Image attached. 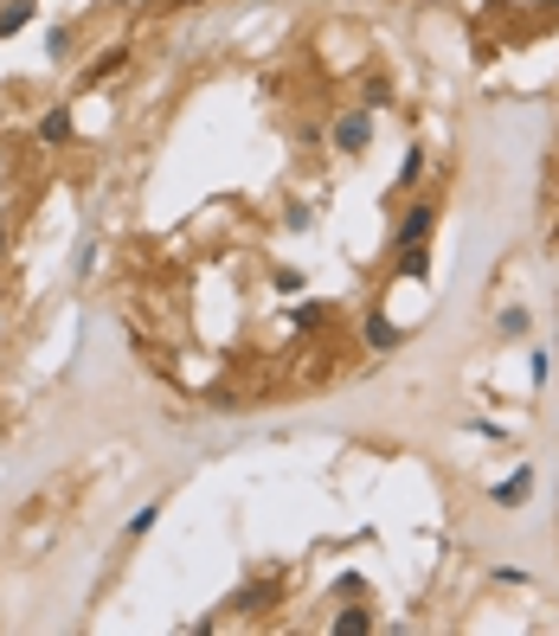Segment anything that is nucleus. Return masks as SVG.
Returning a JSON list of instances; mask_svg holds the SVG:
<instances>
[{
	"instance_id": "f257e3e1",
	"label": "nucleus",
	"mask_w": 559,
	"mask_h": 636,
	"mask_svg": "<svg viewBox=\"0 0 559 636\" xmlns=\"http://www.w3.org/2000/svg\"><path fill=\"white\" fill-rule=\"evenodd\" d=\"M431 225H438V206H431V200H411L406 213H399V225H393V251H424Z\"/></svg>"
},
{
	"instance_id": "f03ea898",
	"label": "nucleus",
	"mask_w": 559,
	"mask_h": 636,
	"mask_svg": "<svg viewBox=\"0 0 559 636\" xmlns=\"http://www.w3.org/2000/svg\"><path fill=\"white\" fill-rule=\"evenodd\" d=\"M329 142H335L341 154H367L373 149V116L367 110H341L335 122H329Z\"/></svg>"
},
{
	"instance_id": "7ed1b4c3",
	"label": "nucleus",
	"mask_w": 559,
	"mask_h": 636,
	"mask_svg": "<svg viewBox=\"0 0 559 636\" xmlns=\"http://www.w3.org/2000/svg\"><path fill=\"white\" fill-rule=\"evenodd\" d=\"M527 495H534V470H527V463L515 470V476H502V483L488 488V502H495V508H522Z\"/></svg>"
},
{
	"instance_id": "20e7f679",
	"label": "nucleus",
	"mask_w": 559,
	"mask_h": 636,
	"mask_svg": "<svg viewBox=\"0 0 559 636\" xmlns=\"http://www.w3.org/2000/svg\"><path fill=\"white\" fill-rule=\"evenodd\" d=\"M72 136H77V122H72V110H65V104H58V110H45V116H39V142H45V149H65Z\"/></svg>"
},
{
	"instance_id": "39448f33",
	"label": "nucleus",
	"mask_w": 559,
	"mask_h": 636,
	"mask_svg": "<svg viewBox=\"0 0 559 636\" xmlns=\"http://www.w3.org/2000/svg\"><path fill=\"white\" fill-rule=\"evenodd\" d=\"M329 630H335V636H367L373 630V611H367V604H347V611H335Z\"/></svg>"
},
{
	"instance_id": "423d86ee",
	"label": "nucleus",
	"mask_w": 559,
	"mask_h": 636,
	"mask_svg": "<svg viewBox=\"0 0 559 636\" xmlns=\"http://www.w3.org/2000/svg\"><path fill=\"white\" fill-rule=\"evenodd\" d=\"M367 347H373V354H386V347H399V328H393V322H386L379 309H373V315H367Z\"/></svg>"
},
{
	"instance_id": "0eeeda50",
	"label": "nucleus",
	"mask_w": 559,
	"mask_h": 636,
	"mask_svg": "<svg viewBox=\"0 0 559 636\" xmlns=\"http://www.w3.org/2000/svg\"><path fill=\"white\" fill-rule=\"evenodd\" d=\"M424 161H431L424 149H406V161H399V181H393V187H399V193H411L418 181H424Z\"/></svg>"
},
{
	"instance_id": "6e6552de",
	"label": "nucleus",
	"mask_w": 559,
	"mask_h": 636,
	"mask_svg": "<svg viewBox=\"0 0 559 636\" xmlns=\"http://www.w3.org/2000/svg\"><path fill=\"white\" fill-rule=\"evenodd\" d=\"M26 20H33V0H7V7H0V39H13Z\"/></svg>"
},
{
	"instance_id": "1a4fd4ad",
	"label": "nucleus",
	"mask_w": 559,
	"mask_h": 636,
	"mask_svg": "<svg viewBox=\"0 0 559 636\" xmlns=\"http://www.w3.org/2000/svg\"><path fill=\"white\" fill-rule=\"evenodd\" d=\"M495 328H502V335L515 341V335H527V328H534V315H527L522 302H508V309H502V315H495Z\"/></svg>"
},
{
	"instance_id": "9d476101",
	"label": "nucleus",
	"mask_w": 559,
	"mask_h": 636,
	"mask_svg": "<svg viewBox=\"0 0 559 636\" xmlns=\"http://www.w3.org/2000/svg\"><path fill=\"white\" fill-rule=\"evenodd\" d=\"M154 521H161V502H142V508L129 515V527H122V533H129V540H142V533H154Z\"/></svg>"
},
{
	"instance_id": "9b49d317",
	"label": "nucleus",
	"mask_w": 559,
	"mask_h": 636,
	"mask_svg": "<svg viewBox=\"0 0 559 636\" xmlns=\"http://www.w3.org/2000/svg\"><path fill=\"white\" fill-rule=\"evenodd\" d=\"M45 58H52V65L72 58V26H52V33H45Z\"/></svg>"
},
{
	"instance_id": "f8f14e48",
	"label": "nucleus",
	"mask_w": 559,
	"mask_h": 636,
	"mask_svg": "<svg viewBox=\"0 0 559 636\" xmlns=\"http://www.w3.org/2000/svg\"><path fill=\"white\" fill-rule=\"evenodd\" d=\"M270 283H277V297H297V290H302V270H297V263H277V270H270Z\"/></svg>"
},
{
	"instance_id": "ddd939ff",
	"label": "nucleus",
	"mask_w": 559,
	"mask_h": 636,
	"mask_svg": "<svg viewBox=\"0 0 559 636\" xmlns=\"http://www.w3.org/2000/svg\"><path fill=\"white\" fill-rule=\"evenodd\" d=\"M527 379H534V386H547V379H553V354H547V347H534V354H527Z\"/></svg>"
},
{
	"instance_id": "4468645a",
	"label": "nucleus",
	"mask_w": 559,
	"mask_h": 636,
	"mask_svg": "<svg viewBox=\"0 0 559 636\" xmlns=\"http://www.w3.org/2000/svg\"><path fill=\"white\" fill-rule=\"evenodd\" d=\"M122 65H129V52H122V45H116V52H104V58H97V65H90V84H104V77H110V72H122Z\"/></svg>"
},
{
	"instance_id": "2eb2a0df",
	"label": "nucleus",
	"mask_w": 559,
	"mask_h": 636,
	"mask_svg": "<svg viewBox=\"0 0 559 636\" xmlns=\"http://www.w3.org/2000/svg\"><path fill=\"white\" fill-rule=\"evenodd\" d=\"M90 263H97V245L84 238V245H77V258H72V270H77V277H90Z\"/></svg>"
},
{
	"instance_id": "dca6fc26",
	"label": "nucleus",
	"mask_w": 559,
	"mask_h": 636,
	"mask_svg": "<svg viewBox=\"0 0 559 636\" xmlns=\"http://www.w3.org/2000/svg\"><path fill=\"white\" fill-rule=\"evenodd\" d=\"M290 322H297V328H315V322H322V302H309V309H290Z\"/></svg>"
},
{
	"instance_id": "f3484780",
	"label": "nucleus",
	"mask_w": 559,
	"mask_h": 636,
	"mask_svg": "<svg viewBox=\"0 0 559 636\" xmlns=\"http://www.w3.org/2000/svg\"><path fill=\"white\" fill-rule=\"evenodd\" d=\"M0 258H7V219H0Z\"/></svg>"
}]
</instances>
